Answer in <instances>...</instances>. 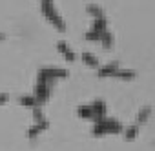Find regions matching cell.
Wrapping results in <instances>:
<instances>
[{"label":"cell","mask_w":155,"mask_h":151,"mask_svg":"<svg viewBox=\"0 0 155 151\" xmlns=\"http://www.w3.org/2000/svg\"><path fill=\"white\" fill-rule=\"evenodd\" d=\"M122 131H124V126L117 120H111V118H104V120H101L93 126V135L95 137L115 135V133H122Z\"/></svg>","instance_id":"6da1fadb"},{"label":"cell","mask_w":155,"mask_h":151,"mask_svg":"<svg viewBox=\"0 0 155 151\" xmlns=\"http://www.w3.org/2000/svg\"><path fill=\"white\" fill-rule=\"evenodd\" d=\"M48 127H49L48 120H46V122H40V124H33V126H31V127L28 129V137H29L31 140H35V138H37V137H38L40 133H44V131H46Z\"/></svg>","instance_id":"7a4b0ae2"},{"label":"cell","mask_w":155,"mask_h":151,"mask_svg":"<svg viewBox=\"0 0 155 151\" xmlns=\"http://www.w3.org/2000/svg\"><path fill=\"white\" fill-rule=\"evenodd\" d=\"M79 117L84 118V120H93V122H95V111H93V106H90V104L81 106V108H79Z\"/></svg>","instance_id":"3957f363"},{"label":"cell","mask_w":155,"mask_h":151,"mask_svg":"<svg viewBox=\"0 0 155 151\" xmlns=\"http://www.w3.org/2000/svg\"><path fill=\"white\" fill-rule=\"evenodd\" d=\"M139 127H140V126H137V124H131V126L124 127V131H122V135H124V140H126V142H131V140H135V138H137V135H139Z\"/></svg>","instance_id":"277c9868"},{"label":"cell","mask_w":155,"mask_h":151,"mask_svg":"<svg viewBox=\"0 0 155 151\" xmlns=\"http://www.w3.org/2000/svg\"><path fill=\"white\" fill-rule=\"evenodd\" d=\"M82 62H84L88 67H91V69H99V67H101L99 58H97L95 55H91V53H82Z\"/></svg>","instance_id":"5b68a950"},{"label":"cell","mask_w":155,"mask_h":151,"mask_svg":"<svg viewBox=\"0 0 155 151\" xmlns=\"http://www.w3.org/2000/svg\"><path fill=\"white\" fill-rule=\"evenodd\" d=\"M150 115H151V108H150V106H144V108H140V111L137 113V118H135V124H137V126H142L144 122H148V118H150Z\"/></svg>","instance_id":"8992f818"},{"label":"cell","mask_w":155,"mask_h":151,"mask_svg":"<svg viewBox=\"0 0 155 151\" xmlns=\"http://www.w3.org/2000/svg\"><path fill=\"white\" fill-rule=\"evenodd\" d=\"M113 79H120V80H133V79H135V71H131V69H122V67H119Z\"/></svg>","instance_id":"52a82bcc"},{"label":"cell","mask_w":155,"mask_h":151,"mask_svg":"<svg viewBox=\"0 0 155 151\" xmlns=\"http://www.w3.org/2000/svg\"><path fill=\"white\" fill-rule=\"evenodd\" d=\"M57 49H58V53H62V55H64V58H66V60H69V62H71V60H75V53L68 47V44H66V42H58Z\"/></svg>","instance_id":"ba28073f"},{"label":"cell","mask_w":155,"mask_h":151,"mask_svg":"<svg viewBox=\"0 0 155 151\" xmlns=\"http://www.w3.org/2000/svg\"><path fill=\"white\" fill-rule=\"evenodd\" d=\"M20 104L24 106V108H37V106H40V102L35 98V95H24V97H20Z\"/></svg>","instance_id":"9c48e42d"},{"label":"cell","mask_w":155,"mask_h":151,"mask_svg":"<svg viewBox=\"0 0 155 151\" xmlns=\"http://www.w3.org/2000/svg\"><path fill=\"white\" fill-rule=\"evenodd\" d=\"M9 100V95L8 93H0V106H6Z\"/></svg>","instance_id":"30bf717a"},{"label":"cell","mask_w":155,"mask_h":151,"mask_svg":"<svg viewBox=\"0 0 155 151\" xmlns=\"http://www.w3.org/2000/svg\"><path fill=\"white\" fill-rule=\"evenodd\" d=\"M6 38V35H2V33H0V40H4Z\"/></svg>","instance_id":"8fae6325"}]
</instances>
